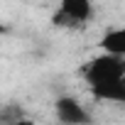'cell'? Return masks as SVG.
<instances>
[{
    "mask_svg": "<svg viewBox=\"0 0 125 125\" xmlns=\"http://www.w3.org/2000/svg\"><path fill=\"white\" fill-rule=\"evenodd\" d=\"M93 20V0H59L52 22L64 30H81Z\"/></svg>",
    "mask_w": 125,
    "mask_h": 125,
    "instance_id": "7a4b0ae2",
    "label": "cell"
},
{
    "mask_svg": "<svg viewBox=\"0 0 125 125\" xmlns=\"http://www.w3.org/2000/svg\"><path fill=\"white\" fill-rule=\"evenodd\" d=\"M5 125H37L32 118H25V115H17V118H12V120H8Z\"/></svg>",
    "mask_w": 125,
    "mask_h": 125,
    "instance_id": "8992f818",
    "label": "cell"
},
{
    "mask_svg": "<svg viewBox=\"0 0 125 125\" xmlns=\"http://www.w3.org/2000/svg\"><path fill=\"white\" fill-rule=\"evenodd\" d=\"M93 98L103 101V103H115V105H125V81L120 83H110V86H101L91 91Z\"/></svg>",
    "mask_w": 125,
    "mask_h": 125,
    "instance_id": "5b68a950",
    "label": "cell"
},
{
    "mask_svg": "<svg viewBox=\"0 0 125 125\" xmlns=\"http://www.w3.org/2000/svg\"><path fill=\"white\" fill-rule=\"evenodd\" d=\"M81 79L86 81V86L91 91L101 88V86L120 83V81H125V59H118V56L101 52L81 66Z\"/></svg>",
    "mask_w": 125,
    "mask_h": 125,
    "instance_id": "6da1fadb",
    "label": "cell"
},
{
    "mask_svg": "<svg viewBox=\"0 0 125 125\" xmlns=\"http://www.w3.org/2000/svg\"><path fill=\"white\" fill-rule=\"evenodd\" d=\"M54 118L59 120V125H91L93 123L91 110L76 96H59L54 103Z\"/></svg>",
    "mask_w": 125,
    "mask_h": 125,
    "instance_id": "3957f363",
    "label": "cell"
},
{
    "mask_svg": "<svg viewBox=\"0 0 125 125\" xmlns=\"http://www.w3.org/2000/svg\"><path fill=\"white\" fill-rule=\"evenodd\" d=\"M98 49H101L103 54L125 59V25H120V27H108V30L101 34V39H98Z\"/></svg>",
    "mask_w": 125,
    "mask_h": 125,
    "instance_id": "277c9868",
    "label": "cell"
}]
</instances>
